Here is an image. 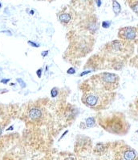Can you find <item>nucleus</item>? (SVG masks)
<instances>
[{"mask_svg": "<svg viewBox=\"0 0 138 160\" xmlns=\"http://www.w3.org/2000/svg\"><path fill=\"white\" fill-rule=\"evenodd\" d=\"M135 50L136 48L133 43L120 39L110 41L88 58L84 69L92 71L100 70L120 71L133 56Z\"/></svg>", "mask_w": 138, "mask_h": 160, "instance_id": "obj_1", "label": "nucleus"}, {"mask_svg": "<svg viewBox=\"0 0 138 160\" xmlns=\"http://www.w3.org/2000/svg\"><path fill=\"white\" fill-rule=\"evenodd\" d=\"M96 120L102 129L118 136L126 135L131 128L125 114L121 111H100L96 115Z\"/></svg>", "mask_w": 138, "mask_h": 160, "instance_id": "obj_2", "label": "nucleus"}, {"mask_svg": "<svg viewBox=\"0 0 138 160\" xmlns=\"http://www.w3.org/2000/svg\"><path fill=\"white\" fill-rule=\"evenodd\" d=\"M120 78L117 74L112 72H100L84 80L79 85L81 92L88 91L113 92L120 87Z\"/></svg>", "mask_w": 138, "mask_h": 160, "instance_id": "obj_3", "label": "nucleus"}, {"mask_svg": "<svg viewBox=\"0 0 138 160\" xmlns=\"http://www.w3.org/2000/svg\"><path fill=\"white\" fill-rule=\"evenodd\" d=\"M117 93L105 91H88L82 92L81 102L87 108L96 111H104L109 109L116 100Z\"/></svg>", "mask_w": 138, "mask_h": 160, "instance_id": "obj_4", "label": "nucleus"}, {"mask_svg": "<svg viewBox=\"0 0 138 160\" xmlns=\"http://www.w3.org/2000/svg\"><path fill=\"white\" fill-rule=\"evenodd\" d=\"M96 160H138V152L123 140L108 142L105 152Z\"/></svg>", "mask_w": 138, "mask_h": 160, "instance_id": "obj_5", "label": "nucleus"}, {"mask_svg": "<svg viewBox=\"0 0 138 160\" xmlns=\"http://www.w3.org/2000/svg\"><path fill=\"white\" fill-rule=\"evenodd\" d=\"M93 142L91 138L85 135H78L75 142L74 151L77 156L89 154L93 151Z\"/></svg>", "mask_w": 138, "mask_h": 160, "instance_id": "obj_6", "label": "nucleus"}, {"mask_svg": "<svg viewBox=\"0 0 138 160\" xmlns=\"http://www.w3.org/2000/svg\"><path fill=\"white\" fill-rule=\"evenodd\" d=\"M117 37L118 39L121 41L133 43L136 46L138 41V28L132 26L120 28L117 32Z\"/></svg>", "mask_w": 138, "mask_h": 160, "instance_id": "obj_7", "label": "nucleus"}, {"mask_svg": "<svg viewBox=\"0 0 138 160\" xmlns=\"http://www.w3.org/2000/svg\"><path fill=\"white\" fill-rule=\"evenodd\" d=\"M11 105H5L0 102V137L2 136L3 130L11 122Z\"/></svg>", "mask_w": 138, "mask_h": 160, "instance_id": "obj_8", "label": "nucleus"}, {"mask_svg": "<svg viewBox=\"0 0 138 160\" xmlns=\"http://www.w3.org/2000/svg\"><path fill=\"white\" fill-rule=\"evenodd\" d=\"M57 17H58L59 22L65 28H67L72 21V13L68 6H66L65 8L59 11L57 13Z\"/></svg>", "mask_w": 138, "mask_h": 160, "instance_id": "obj_9", "label": "nucleus"}, {"mask_svg": "<svg viewBox=\"0 0 138 160\" xmlns=\"http://www.w3.org/2000/svg\"><path fill=\"white\" fill-rule=\"evenodd\" d=\"M129 114L131 118L138 122V95L134 101L129 105Z\"/></svg>", "mask_w": 138, "mask_h": 160, "instance_id": "obj_10", "label": "nucleus"}, {"mask_svg": "<svg viewBox=\"0 0 138 160\" xmlns=\"http://www.w3.org/2000/svg\"><path fill=\"white\" fill-rule=\"evenodd\" d=\"M96 125V117H89V118H87L85 120H84V122H80V128L82 130H85L87 129V128H94Z\"/></svg>", "mask_w": 138, "mask_h": 160, "instance_id": "obj_11", "label": "nucleus"}, {"mask_svg": "<svg viewBox=\"0 0 138 160\" xmlns=\"http://www.w3.org/2000/svg\"><path fill=\"white\" fill-rule=\"evenodd\" d=\"M136 46L137 47V48H136V55H133V56L130 58L129 63L131 67H134V68H138V41L137 42H136ZM136 46H135V47H136Z\"/></svg>", "mask_w": 138, "mask_h": 160, "instance_id": "obj_12", "label": "nucleus"}, {"mask_svg": "<svg viewBox=\"0 0 138 160\" xmlns=\"http://www.w3.org/2000/svg\"><path fill=\"white\" fill-rule=\"evenodd\" d=\"M113 9L116 15H118L120 14V11H121L120 5L116 0H113Z\"/></svg>", "mask_w": 138, "mask_h": 160, "instance_id": "obj_13", "label": "nucleus"}, {"mask_svg": "<svg viewBox=\"0 0 138 160\" xmlns=\"http://www.w3.org/2000/svg\"><path fill=\"white\" fill-rule=\"evenodd\" d=\"M58 94H59V89L56 88V87H55L53 88L51 90V97L52 98H56L58 96Z\"/></svg>", "mask_w": 138, "mask_h": 160, "instance_id": "obj_14", "label": "nucleus"}, {"mask_svg": "<svg viewBox=\"0 0 138 160\" xmlns=\"http://www.w3.org/2000/svg\"><path fill=\"white\" fill-rule=\"evenodd\" d=\"M16 81H17V82H18V83H19V85H20V87H21V88H26V82H24L22 78H16Z\"/></svg>", "mask_w": 138, "mask_h": 160, "instance_id": "obj_15", "label": "nucleus"}, {"mask_svg": "<svg viewBox=\"0 0 138 160\" xmlns=\"http://www.w3.org/2000/svg\"><path fill=\"white\" fill-rule=\"evenodd\" d=\"M110 25H111V22L110 21H104L101 23L102 28H109L110 27Z\"/></svg>", "mask_w": 138, "mask_h": 160, "instance_id": "obj_16", "label": "nucleus"}, {"mask_svg": "<svg viewBox=\"0 0 138 160\" xmlns=\"http://www.w3.org/2000/svg\"><path fill=\"white\" fill-rule=\"evenodd\" d=\"M67 73L69 74V75H74L75 73H76V69L74 68H72V67H71V68H69L67 70Z\"/></svg>", "mask_w": 138, "mask_h": 160, "instance_id": "obj_17", "label": "nucleus"}, {"mask_svg": "<svg viewBox=\"0 0 138 160\" xmlns=\"http://www.w3.org/2000/svg\"><path fill=\"white\" fill-rule=\"evenodd\" d=\"M27 43L29 44V45H31V47H33V48H40V45H39V44L35 43V42H32V41H28Z\"/></svg>", "mask_w": 138, "mask_h": 160, "instance_id": "obj_18", "label": "nucleus"}, {"mask_svg": "<svg viewBox=\"0 0 138 160\" xmlns=\"http://www.w3.org/2000/svg\"><path fill=\"white\" fill-rule=\"evenodd\" d=\"M42 72H43V69L42 68H40L36 71V75L39 78H41L42 77Z\"/></svg>", "mask_w": 138, "mask_h": 160, "instance_id": "obj_19", "label": "nucleus"}, {"mask_svg": "<svg viewBox=\"0 0 138 160\" xmlns=\"http://www.w3.org/2000/svg\"><path fill=\"white\" fill-rule=\"evenodd\" d=\"M92 71H90V70H88V71H84V72H82V73H80V75H79V76L80 77H81V76H84V75H88V73H90Z\"/></svg>", "mask_w": 138, "mask_h": 160, "instance_id": "obj_20", "label": "nucleus"}, {"mask_svg": "<svg viewBox=\"0 0 138 160\" xmlns=\"http://www.w3.org/2000/svg\"><path fill=\"white\" fill-rule=\"evenodd\" d=\"M48 53H49V51L48 50H47V51H42V53H41V55H42V57H46L47 55H48Z\"/></svg>", "mask_w": 138, "mask_h": 160, "instance_id": "obj_21", "label": "nucleus"}, {"mask_svg": "<svg viewBox=\"0 0 138 160\" xmlns=\"http://www.w3.org/2000/svg\"><path fill=\"white\" fill-rule=\"evenodd\" d=\"M10 80H11L10 78H7V79H4V78H3V79H1V82H2V83H4V84H7L8 82H9Z\"/></svg>", "mask_w": 138, "mask_h": 160, "instance_id": "obj_22", "label": "nucleus"}, {"mask_svg": "<svg viewBox=\"0 0 138 160\" xmlns=\"http://www.w3.org/2000/svg\"><path fill=\"white\" fill-rule=\"evenodd\" d=\"M67 132H68V131H65V132H64V134H63V135H62V136H61V137H60V138H59V140H58L59 142H60V140H61V139H62V138H64V135H66V134H67Z\"/></svg>", "mask_w": 138, "mask_h": 160, "instance_id": "obj_23", "label": "nucleus"}, {"mask_svg": "<svg viewBox=\"0 0 138 160\" xmlns=\"http://www.w3.org/2000/svg\"><path fill=\"white\" fill-rule=\"evenodd\" d=\"M95 1H96V4H97V6H98V7H100V4H101V2H100V0H95Z\"/></svg>", "mask_w": 138, "mask_h": 160, "instance_id": "obj_24", "label": "nucleus"}, {"mask_svg": "<svg viewBox=\"0 0 138 160\" xmlns=\"http://www.w3.org/2000/svg\"><path fill=\"white\" fill-rule=\"evenodd\" d=\"M78 160H85V159H84V158H81V157H79V158H78Z\"/></svg>", "mask_w": 138, "mask_h": 160, "instance_id": "obj_25", "label": "nucleus"}, {"mask_svg": "<svg viewBox=\"0 0 138 160\" xmlns=\"http://www.w3.org/2000/svg\"><path fill=\"white\" fill-rule=\"evenodd\" d=\"M2 8V3H1V2H0V8Z\"/></svg>", "mask_w": 138, "mask_h": 160, "instance_id": "obj_26", "label": "nucleus"}, {"mask_svg": "<svg viewBox=\"0 0 138 160\" xmlns=\"http://www.w3.org/2000/svg\"><path fill=\"white\" fill-rule=\"evenodd\" d=\"M136 132H137V133H138V131H136Z\"/></svg>", "mask_w": 138, "mask_h": 160, "instance_id": "obj_27", "label": "nucleus"}]
</instances>
